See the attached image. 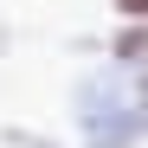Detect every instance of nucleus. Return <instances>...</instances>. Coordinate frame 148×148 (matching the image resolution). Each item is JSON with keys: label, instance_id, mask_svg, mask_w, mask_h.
<instances>
[{"label": "nucleus", "instance_id": "nucleus-1", "mask_svg": "<svg viewBox=\"0 0 148 148\" xmlns=\"http://www.w3.org/2000/svg\"><path fill=\"white\" fill-rule=\"evenodd\" d=\"M122 7H129V13H148V0H122Z\"/></svg>", "mask_w": 148, "mask_h": 148}]
</instances>
